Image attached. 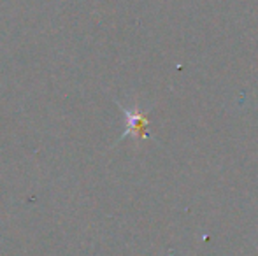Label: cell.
Returning <instances> with one entry per match:
<instances>
[{
  "instance_id": "obj_1",
  "label": "cell",
  "mask_w": 258,
  "mask_h": 256,
  "mask_svg": "<svg viewBox=\"0 0 258 256\" xmlns=\"http://www.w3.org/2000/svg\"><path fill=\"white\" fill-rule=\"evenodd\" d=\"M126 113V118L130 120V128L128 132H134L137 133V135L143 137L144 135V127H146V120L143 118V114L139 113H128V111H125ZM126 132V133H128Z\"/></svg>"
}]
</instances>
